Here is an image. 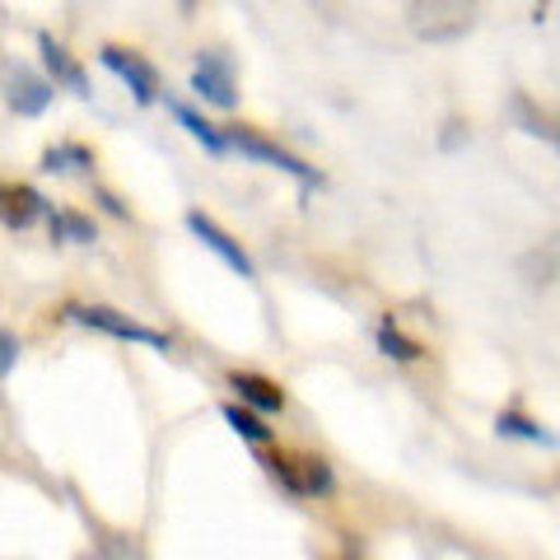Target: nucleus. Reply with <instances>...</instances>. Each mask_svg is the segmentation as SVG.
Listing matches in <instances>:
<instances>
[{"instance_id": "nucleus-8", "label": "nucleus", "mask_w": 560, "mask_h": 560, "mask_svg": "<svg viewBox=\"0 0 560 560\" xmlns=\"http://www.w3.org/2000/svg\"><path fill=\"white\" fill-rule=\"evenodd\" d=\"M47 210H51V201L33 183H20V178H5V173H0V224H5V230L24 234L38 220H47Z\"/></svg>"}, {"instance_id": "nucleus-16", "label": "nucleus", "mask_w": 560, "mask_h": 560, "mask_svg": "<svg viewBox=\"0 0 560 560\" xmlns=\"http://www.w3.org/2000/svg\"><path fill=\"white\" fill-rule=\"evenodd\" d=\"M378 350H383L388 360H397V364H416V360H425V346L411 341V337H401V327H397L393 318H383V323H378Z\"/></svg>"}, {"instance_id": "nucleus-6", "label": "nucleus", "mask_w": 560, "mask_h": 560, "mask_svg": "<svg viewBox=\"0 0 560 560\" xmlns=\"http://www.w3.org/2000/svg\"><path fill=\"white\" fill-rule=\"evenodd\" d=\"M191 94H197L206 108L234 113V108H238L234 61L224 57V51H197V66H191Z\"/></svg>"}, {"instance_id": "nucleus-18", "label": "nucleus", "mask_w": 560, "mask_h": 560, "mask_svg": "<svg viewBox=\"0 0 560 560\" xmlns=\"http://www.w3.org/2000/svg\"><path fill=\"white\" fill-rule=\"evenodd\" d=\"M300 471H304V495H331L337 477H331V467L323 458H304Z\"/></svg>"}, {"instance_id": "nucleus-14", "label": "nucleus", "mask_w": 560, "mask_h": 560, "mask_svg": "<svg viewBox=\"0 0 560 560\" xmlns=\"http://www.w3.org/2000/svg\"><path fill=\"white\" fill-rule=\"evenodd\" d=\"M220 416H224V425H230L243 444H253V448H261V444H271V430H267V420H261L257 411H248L243 401H224L220 407Z\"/></svg>"}, {"instance_id": "nucleus-9", "label": "nucleus", "mask_w": 560, "mask_h": 560, "mask_svg": "<svg viewBox=\"0 0 560 560\" xmlns=\"http://www.w3.org/2000/svg\"><path fill=\"white\" fill-rule=\"evenodd\" d=\"M38 61H43V75L57 84V94H75V98H90V75H84L80 57H70V47L57 43L51 33H38Z\"/></svg>"}, {"instance_id": "nucleus-15", "label": "nucleus", "mask_w": 560, "mask_h": 560, "mask_svg": "<svg viewBox=\"0 0 560 560\" xmlns=\"http://www.w3.org/2000/svg\"><path fill=\"white\" fill-rule=\"evenodd\" d=\"M495 430L504 434V440H528V444H541V448H560V434H551L547 425H537V420H528L523 411H500Z\"/></svg>"}, {"instance_id": "nucleus-12", "label": "nucleus", "mask_w": 560, "mask_h": 560, "mask_svg": "<svg viewBox=\"0 0 560 560\" xmlns=\"http://www.w3.org/2000/svg\"><path fill=\"white\" fill-rule=\"evenodd\" d=\"M47 230H51V243H75V248H90L98 238V224L94 215H84V210H70V206H51L47 210Z\"/></svg>"}, {"instance_id": "nucleus-17", "label": "nucleus", "mask_w": 560, "mask_h": 560, "mask_svg": "<svg viewBox=\"0 0 560 560\" xmlns=\"http://www.w3.org/2000/svg\"><path fill=\"white\" fill-rule=\"evenodd\" d=\"M514 117L528 127V136H541V140H551V145L560 150V121H551L547 113H537V103L528 94H518L514 98Z\"/></svg>"}, {"instance_id": "nucleus-1", "label": "nucleus", "mask_w": 560, "mask_h": 560, "mask_svg": "<svg viewBox=\"0 0 560 560\" xmlns=\"http://www.w3.org/2000/svg\"><path fill=\"white\" fill-rule=\"evenodd\" d=\"M61 318H70L75 327H90V331H103L113 341H131V346H150V350H168V337L154 331L145 323H136L131 313L121 308H108V304H66Z\"/></svg>"}, {"instance_id": "nucleus-13", "label": "nucleus", "mask_w": 560, "mask_h": 560, "mask_svg": "<svg viewBox=\"0 0 560 560\" xmlns=\"http://www.w3.org/2000/svg\"><path fill=\"white\" fill-rule=\"evenodd\" d=\"M168 113L178 117V127L197 140V145H206L210 154H230V136H224V127H215V121H206L197 108H187L183 98H168Z\"/></svg>"}, {"instance_id": "nucleus-3", "label": "nucleus", "mask_w": 560, "mask_h": 560, "mask_svg": "<svg viewBox=\"0 0 560 560\" xmlns=\"http://www.w3.org/2000/svg\"><path fill=\"white\" fill-rule=\"evenodd\" d=\"M0 94H5V108H10L14 117L33 121V117H43V113L51 108V98H57V84H51L43 70H33V66H24V61H10Z\"/></svg>"}, {"instance_id": "nucleus-19", "label": "nucleus", "mask_w": 560, "mask_h": 560, "mask_svg": "<svg viewBox=\"0 0 560 560\" xmlns=\"http://www.w3.org/2000/svg\"><path fill=\"white\" fill-rule=\"evenodd\" d=\"M98 560H145V551H140L136 537H108L98 541Z\"/></svg>"}, {"instance_id": "nucleus-7", "label": "nucleus", "mask_w": 560, "mask_h": 560, "mask_svg": "<svg viewBox=\"0 0 560 560\" xmlns=\"http://www.w3.org/2000/svg\"><path fill=\"white\" fill-rule=\"evenodd\" d=\"M187 230L197 234V238L206 243V248L215 253V257H220V261H224V267H230L234 276H243V280H257V261L248 257V248H243V243H238L230 230H224L220 220H210L206 210H187Z\"/></svg>"}, {"instance_id": "nucleus-20", "label": "nucleus", "mask_w": 560, "mask_h": 560, "mask_svg": "<svg viewBox=\"0 0 560 560\" xmlns=\"http://www.w3.org/2000/svg\"><path fill=\"white\" fill-rule=\"evenodd\" d=\"M14 364H20V337L10 327H0V378H10Z\"/></svg>"}, {"instance_id": "nucleus-11", "label": "nucleus", "mask_w": 560, "mask_h": 560, "mask_svg": "<svg viewBox=\"0 0 560 560\" xmlns=\"http://www.w3.org/2000/svg\"><path fill=\"white\" fill-rule=\"evenodd\" d=\"M94 164H98V154L90 145H80V140H57L38 160V168L51 173V178H75V173H90Z\"/></svg>"}, {"instance_id": "nucleus-2", "label": "nucleus", "mask_w": 560, "mask_h": 560, "mask_svg": "<svg viewBox=\"0 0 560 560\" xmlns=\"http://www.w3.org/2000/svg\"><path fill=\"white\" fill-rule=\"evenodd\" d=\"M98 61H103V70H113V75L127 84L131 98L140 103V108H150V103L160 98V70H154V61L145 57V51L103 43V47H98Z\"/></svg>"}, {"instance_id": "nucleus-10", "label": "nucleus", "mask_w": 560, "mask_h": 560, "mask_svg": "<svg viewBox=\"0 0 560 560\" xmlns=\"http://www.w3.org/2000/svg\"><path fill=\"white\" fill-rule=\"evenodd\" d=\"M230 388L238 393V401L248 411H261V416H280L285 411V388L271 378H261V374H248V370H234L230 374Z\"/></svg>"}, {"instance_id": "nucleus-4", "label": "nucleus", "mask_w": 560, "mask_h": 560, "mask_svg": "<svg viewBox=\"0 0 560 560\" xmlns=\"http://www.w3.org/2000/svg\"><path fill=\"white\" fill-rule=\"evenodd\" d=\"M224 136H230V150L248 154V160H257V164H271L280 173H290V178H300L304 187H318L323 183L318 168H308L300 154H290L285 145H276V140H267V136L253 131V127H224Z\"/></svg>"}, {"instance_id": "nucleus-21", "label": "nucleus", "mask_w": 560, "mask_h": 560, "mask_svg": "<svg viewBox=\"0 0 560 560\" xmlns=\"http://www.w3.org/2000/svg\"><path fill=\"white\" fill-rule=\"evenodd\" d=\"M94 201H98L103 210H108V215H113V220H131V210H127V206H121V201L113 197V191H108V187H94Z\"/></svg>"}, {"instance_id": "nucleus-5", "label": "nucleus", "mask_w": 560, "mask_h": 560, "mask_svg": "<svg viewBox=\"0 0 560 560\" xmlns=\"http://www.w3.org/2000/svg\"><path fill=\"white\" fill-rule=\"evenodd\" d=\"M471 14H477V0H411V28L430 43L458 38L471 28Z\"/></svg>"}]
</instances>
